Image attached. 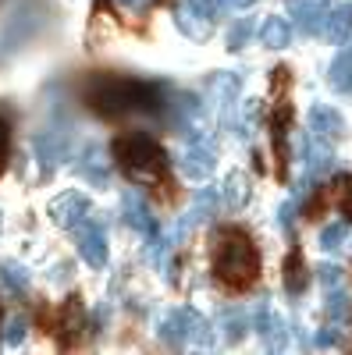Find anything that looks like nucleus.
Returning a JSON list of instances; mask_svg holds the SVG:
<instances>
[{
    "label": "nucleus",
    "mask_w": 352,
    "mask_h": 355,
    "mask_svg": "<svg viewBox=\"0 0 352 355\" xmlns=\"http://www.w3.org/2000/svg\"><path fill=\"white\" fill-rule=\"evenodd\" d=\"M4 153H8V125L0 117V171H4Z\"/></svg>",
    "instance_id": "nucleus-37"
},
{
    "label": "nucleus",
    "mask_w": 352,
    "mask_h": 355,
    "mask_svg": "<svg viewBox=\"0 0 352 355\" xmlns=\"http://www.w3.org/2000/svg\"><path fill=\"white\" fill-rule=\"evenodd\" d=\"M174 25H178L189 40H207V36L214 33V21L203 18V15H196L189 4H185V8H174Z\"/></svg>",
    "instance_id": "nucleus-17"
},
{
    "label": "nucleus",
    "mask_w": 352,
    "mask_h": 355,
    "mask_svg": "<svg viewBox=\"0 0 352 355\" xmlns=\"http://www.w3.org/2000/svg\"><path fill=\"white\" fill-rule=\"evenodd\" d=\"M224 206L228 210H242V206L249 202V196H253V189H249V174H242V171H231L228 178H224Z\"/></svg>",
    "instance_id": "nucleus-18"
},
{
    "label": "nucleus",
    "mask_w": 352,
    "mask_h": 355,
    "mask_svg": "<svg viewBox=\"0 0 352 355\" xmlns=\"http://www.w3.org/2000/svg\"><path fill=\"white\" fill-rule=\"evenodd\" d=\"M349 33H352V4H338V8H331V11H328V21H324V36H328V43L342 46V43L349 40Z\"/></svg>",
    "instance_id": "nucleus-16"
},
{
    "label": "nucleus",
    "mask_w": 352,
    "mask_h": 355,
    "mask_svg": "<svg viewBox=\"0 0 352 355\" xmlns=\"http://www.w3.org/2000/svg\"><path fill=\"white\" fill-rule=\"evenodd\" d=\"M342 242H345V224H328L320 231V249L335 252V249H342Z\"/></svg>",
    "instance_id": "nucleus-33"
},
{
    "label": "nucleus",
    "mask_w": 352,
    "mask_h": 355,
    "mask_svg": "<svg viewBox=\"0 0 352 355\" xmlns=\"http://www.w3.org/2000/svg\"><path fill=\"white\" fill-rule=\"evenodd\" d=\"M157 334L164 345H185V309H167L157 323Z\"/></svg>",
    "instance_id": "nucleus-22"
},
{
    "label": "nucleus",
    "mask_w": 352,
    "mask_h": 355,
    "mask_svg": "<svg viewBox=\"0 0 352 355\" xmlns=\"http://www.w3.org/2000/svg\"><path fill=\"white\" fill-rule=\"evenodd\" d=\"M256 33V25H253V18H239L231 28H228V50H242L246 43H249V36Z\"/></svg>",
    "instance_id": "nucleus-29"
},
{
    "label": "nucleus",
    "mask_w": 352,
    "mask_h": 355,
    "mask_svg": "<svg viewBox=\"0 0 352 355\" xmlns=\"http://www.w3.org/2000/svg\"><path fill=\"white\" fill-rule=\"evenodd\" d=\"M185 338L199 348H210V320L199 316L196 309H185Z\"/></svg>",
    "instance_id": "nucleus-24"
},
{
    "label": "nucleus",
    "mask_w": 352,
    "mask_h": 355,
    "mask_svg": "<svg viewBox=\"0 0 352 355\" xmlns=\"http://www.w3.org/2000/svg\"><path fill=\"white\" fill-rule=\"evenodd\" d=\"M185 4L196 11V15H203V18H217V11H221V0H185Z\"/></svg>",
    "instance_id": "nucleus-34"
},
{
    "label": "nucleus",
    "mask_w": 352,
    "mask_h": 355,
    "mask_svg": "<svg viewBox=\"0 0 352 355\" xmlns=\"http://www.w3.org/2000/svg\"><path fill=\"white\" fill-rule=\"evenodd\" d=\"M214 202H217V192L214 189H203V192H196V206H192V210L185 214L192 224L196 220H207L210 217V210H214Z\"/></svg>",
    "instance_id": "nucleus-30"
},
{
    "label": "nucleus",
    "mask_w": 352,
    "mask_h": 355,
    "mask_svg": "<svg viewBox=\"0 0 352 355\" xmlns=\"http://www.w3.org/2000/svg\"><path fill=\"white\" fill-rule=\"evenodd\" d=\"M78 256H82V263H90L93 270H103L107 266V234H103V227L100 224H90V227H82V234H78Z\"/></svg>",
    "instance_id": "nucleus-7"
},
{
    "label": "nucleus",
    "mask_w": 352,
    "mask_h": 355,
    "mask_svg": "<svg viewBox=\"0 0 352 355\" xmlns=\"http://www.w3.org/2000/svg\"><path fill=\"white\" fill-rule=\"evenodd\" d=\"M324 309H328V316H331L335 323H342V320H349V316H352V299H349L345 284L328 291V302H324Z\"/></svg>",
    "instance_id": "nucleus-26"
},
{
    "label": "nucleus",
    "mask_w": 352,
    "mask_h": 355,
    "mask_svg": "<svg viewBox=\"0 0 352 355\" xmlns=\"http://www.w3.org/2000/svg\"><path fill=\"white\" fill-rule=\"evenodd\" d=\"M117 4H125V8H142V0H117Z\"/></svg>",
    "instance_id": "nucleus-41"
},
{
    "label": "nucleus",
    "mask_w": 352,
    "mask_h": 355,
    "mask_svg": "<svg viewBox=\"0 0 352 355\" xmlns=\"http://www.w3.org/2000/svg\"><path fill=\"white\" fill-rule=\"evenodd\" d=\"M260 43L267 46V50H285V46L292 43V25H288L285 18H278V15L263 18V25H260Z\"/></svg>",
    "instance_id": "nucleus-19"
},
{
    "label": "nucleus",
    "mask_w": 352,
    "mask_h": 355,
    "mask_svg": "<svg viewBox=\"0 0 352 355\" xmlns=\"http://www.w3.org/2000/svg\"><path fill=\"white\" fill-rule=\"evenodd\" d=\"M256 331H260V338H263V345L267 348H274V352H281L285 348V341H288V331H285V320L271 309V302L263 299L260 306H256Z\"/></svg>",
    "instance_id": "nucleus-8"
},
{
    "label": "nucleus",
    "mask_w": 352,
    "mask_h": 355,
    "mask_svg": "<svg viewBox=\"0 0 352 355\" xmlns=\"http://www.w3.org/2000/svg\"><path fill=\"white\" fill-rule=\"evenodd\" d=\"M342 338H338V327H324V331H320L317 334V348H335Z\"/></svg>",
    "instance_id": "nucleus-36"
},
{
    "label": "nucleus",
    "mask_w": 352,
    "mask_h": 355,
    "mask_svg": "<svg viewBox=\"0 0 352 355\" xmlns=\"http://www.w3.org/2000/svg\"><path fill=\"white\" fill-rule=\"evenodd\" d=\"M210 89L217 93L221 110L228 114V110H231V103H235V96H239V89H242V75H239V71H221V75H214Z\"/></svg>",
    "instance_id": "nucleus-23"
},
{
    "label": "nucleus",
    "mask_w": 352,
    "mask_h": 355,
    "mask_svg": "<svg viewBox=\"0 0 352 355\" xmlns=\"http://www.w3.org/2000/svg\"><path fill=\"white\" fill-rule=\"evenodd\" d=\"M224 338H228V345H239L242 341V334H246V313L235 306V309H224Z\"/></svg>",
    "instance_id": "nucleus-27"
},
{
    "label": "nucleus",
    "mask_w": 352,
    "mask_h": 355,
    "mask_svg": "<svg viewBox=\"0 0 352 355\" xmlns=\"http://www.w3.org/2000/svg\"><path fill=\"white\" fill-rule=\"evenodd\" d=\"M33 150H36V157L43 164V174H50L57 164L68 157V135H61V132H40L33 139Z\"/></svg>",
    "instance_id": "nucleus-11"
},
{
    "label": "nucleus",
    "mask_w": 352,
    "mask_h": 355,
    "mask_svg": "<svg viewBox=\"0 0 352 355\" xmlns=\"http://www.w3.org/2000/svg\"><path fill=\"white\" fill-rule=\"evenodd\" d=\"M178 167H182V174H185V178H196V182L210 178V174H214V167H217V153H214V146H210V142H203V139H192V146L182 153Z\"/></svg>",
    "instance_id": "nucleus-5"
},
{
    "label": "nucleus",
    "mask_w": 352,
    "mask_h": 355,
    "mask_svg": "<svg viewBox=\"0 0 352 355\" xmlns=\"http://www.w3.org/2000/svg\"><path fill=\"white\" fill-rule=\"evenodd\" d=\"M90 103L103 117H125V114H135V110H157L160 96H157V85H146L139 78L103 75L90 89Z\"/></svg>",
    "instance_id": "nucleus-2"
},
{
    "label": "nucleus",
    "mask_w": 352,
    "mask_h": 355,
    "mask_svg": "<svg viewBox=\"0 0 352 355\" xmlns=\"http://www.w3.org/2000/svg\"><path fill=\"white\" fill-rule=\"evenodd\" d=\"M288 125H292V107L278 103L271 114V139H274V157H278V174H288Z\"/></svg>",
    "instance_id": "nucleus-10"
},
{
    "label": "nucleus",
    "mask_w": 352,
    "mask_h": 355,
    "mask_svg": "<svg viewBox=\"0 0 352 355\" xmlns=\"http://www.w3.org/2000/svg\"><path fill=\"white\" fill-rule=\"evenodd\" d=\"M85 331V306L78 295H72V299L61 306V313H57V334H61L65 345H75V338Z\"/></svg>",
    "instance_id": "nucleus-12"
},
{
    "label": "nucleus",
    "mask_w": 352,
    "mask_h": 355,
    "mask_svg": "<svg viewBox=\"0 0 352 355\" xmlns=\"http://www.w3.org/2000/svg\"><path fill=\"white\" fill-rule=\"evenodd\" d=\"M50 217H53L57 227L75 231V227H82L85 220H90V199H85L82 192H61L50 202Z\"/></svg>",
    "instance_id": "nucleus-4"
},
{
    "label": "nucleus",
    "mask_w": 352,
    "mask_h": 355,
    "mask_svg": "<svg viewBox=\"0 0 352 355\" xmlns=\"http://www.w3.org/2000/svg\"><path fill=\"white\" fill-rule=\"evenodd\" d=\"M317 281L324 284V291L342 288V284H345V270H342V266H335V263H320V266H317Z\"/></svg>",
    "instance_id": "nucleus-32"
},
{
    "label": "nucleus",
    "mask_w": 352,
    "mask_h": 355,
    "mask_svg": "<svg viewBox=\"0 0 352 355\" xmlns=\"http://www.w3.org/2000/svg\"><path fill=\"white\" fill-rule=\"evenodd\" d=\"M68 274H72V270H68L65 263H61V266H53V281H68Z\"/></svg>",
    "instance_id": "nucleus-39"
},
{
    "label": "nucleus",
    "mask_w": 352,
    "mask_h": 355,
    "mask_svg": "<svg viewBox=\"0 0 352 355\" xmlns=\"http://www.w3.org/2000/svg\"><path fill=\"white\" fill-rule=\"evenodd\" d=\"M214 274L228 288H249L260 274V252L239 227H224L214 239Z\"/></svg>",
    "instance_id": "nucleus-1"
},
{
    "label": "nucleus",
    "mask_w": 352,
    "mask_h": 355,
    "mask_svg": "<svg viewBox=\"0 0 352 355\" xmlns=\"http://www.w3.org/2000/svg\"><path fill=\"white\" fill-rule=\"evenodd\" d=\"M310 128H313V135H320V139H342V135H345L342 114H338L335 107H328V103H317V107L310 110Z\"/></svg>",
    "instance_id": "nucleus-13"
},
{
    "label": "nucleus",
    "mask_w": 352,
    "mask_h": 355,
    "mask_svg": "<svg viewBox=\"0 0 352 355\" xmlns=\"http://www.w3.org/2000/svg\"><path fill=\"white\" fill-rule=\"evenodd\" d=\"M224 4H228V8H239V11H242V8H249V4H253V0H224Z\"/></svg>",
    "instance_id": "nucleus-40"
},
{
    "label": "nucleus",
    "mask_w": 352,
    "mask_h": 355,
    "mask_svg": "<svg viewBox=\"0 0 352 355\" xmlns=\"http://www.w3.org/2000/svg\"><path fill=\"white\" fill-rule=\"evenodd\" d=\"M310 284V274H306V263H303V252L292 249L288 259H285V291L288 295H303Z\"/></svg>",
    "instance_id": "nucleus-21"
},
{
    "label": "nucleus",
    "mask_w": 352,
    "mask_h": 355,
    "mask_svg": "<svg viewBox=\"0 0 352 355\" xmlns=\"http://www.w3.org/2000/svg\"><path fill=\"white\" fill-rule=\"evenodd\" d=\"M114 157H117V167L139 185H157V182H164V174H167L164 150L146 132L117 135L114 139Z\"/></svg>",
    "instance_id": "nucleus-3"
},
{
    "label": "nucleus",
    "mask_w": 352,
    "mask_h": 355,
    "mask_svg": "<svg viewBox=\"0 0 352 355\" xmlns=\"http://www.w3.org/2000/svg\"><path fill=\"white\" fill-rule=\"evenodd\" d=\"M292 214H296V206L285 202V206H281V227H292Z\"/></svg>",
    "instance_id": "nucleus-38"
},
{
    "label": "nucleus",
    "mask_w": 352,
    "mask_h": 355,
    "mask_svg": "<svg viewBox=\"0 0 352 355\" xmlns=\"http://www.w3.org/2000/svg\"><path fill=\"white\" fill-rule=\"evenodd\" d=\"M85 160H90V157H85ZM78 171H82V178H85V182H90V185H97V189H107V185H110V174H107V167H100V160H97V150H93V160H90V164H82Z\"/></svg>",
    "instance_id": "nucleus-31"
},
{
    "label": "nucleus",
    "mask_w": 352,
    "mask_h": 355,
    "mask_svg": "<svg viewBox=\"0 0 352 355\" xmlns=\"http://www.w3.org/2000/svg\"><path fill=\"white\" fill-rule=\"evenodd\" d=\"M171 117H174V125L192 128L199 117H203V100H199L196 93H174V100H171Z\"/></svg>",
    "instance_id": "nucleus-15"
},
{
    "label": "nucleus",
    "mask_w": 352,
    "mask_h": 355,
    "mask_svg": "<svg viewBox=\"0 0 352 355\" xmlns=\"http://www.w3.org/2000/svg\"><path fill=\"white\" fill-rule=\"evenodd\" d=\"M338 185H342V214L352 220V178H338Z\"/></svg>",
    "instance_id": "nucleus-35"
},
{
    "label": "nucleus",
    "mask_w": 352,
    "mask_h": 355,
    "mask_svg": "<svg viewBox=\"0 0 352 355\" xmlns=\"http://www.w3.org/2000/svg\"><path fill=\"white\" fill-rule=\"evenodd\" d=\"M0 288L15 291V295H25V291H28L25 266H18V263H0Z\"/></svg>",
    "instance_id": "nucleus-25"
},
{
    "label": "nucleus",
    "mask_w": 352,
    "mask_h": 355,
    "mask_svg": "<svg viewBox=\"0 0 352 355\" xmlns=\"http://www.w3.org/2000/svg\"><path fill=\"white\" fill-rule=\"evenodd\" d=\"M328 85L335 89V93H352V46H345L331 68H328Z\"/></svg>",
    "instance_id": "nucleus-20"
},
{
    "label": "nucleus",
    "mask_w": 352,
    "mask_h": 355,
    "mask_svg": "<svg viewBox=\"0 0 352 355\" xmlns=\"http://www.w3.org/2000/svg\"><path fill=\"white\" fill-rule=\"evenodd\" d=\"M288 11H292V18L299 21L303 33L313 36V33H324V21H328L331 4H328V0H288Z\"/></svg>",
    "instance_id": "nucleus-6"
},
{
    "label": "nucleus",
    "mask_w": 352,
    "mask_h": 355,
    "mask_svg": "<svg viewBox=\"0 0 352 355\" xmlns=\"http://www.w3.org/2000/svg\"><path fill=\"white\" fill-rule=\"evenodd\" d=\"M121 217L135 227V231H157V220H153V214H150V206H146V196L139 192V189H125L121 192Z\"/></svg>",
    "instance_id": "nucleus-9"
},
{
    "label": "nucleus",
    "mask_w": 352,
    "mask_h": 355,
    "mask_svg": "<svg viewBox=\"0 0 352 355\" xmlns=\"http://www.w3.org/2000/svg\"><path fill=\"white\" fill-rule=\"evenodd\" d=\"M28 334V320L25 316H8L4 323H0V338H4V345H22Z\"/></svg>",
    "instance_id": "nucleus-28"
},
{
    "label": "nucleus",
    "mask_w": 352,
    "mask_h": 355,
    "mask_svg": "<svg viewBox=\"0 0 352 355\" xmlns=\"http://www.w3.org/2000/svg\"><path fill=\"white\" fill-rule=\"evenodd\" d=\"M331 167H335V153H331L328 139L313 135V139L306 142V171H310V178H324Z\"/></svg>",
    "instance_id": "nucleus-14"
}]
</instances>
